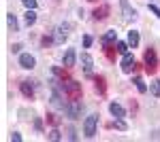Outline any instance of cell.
<instances>
[{"instance_id":"24","label":"cell","mask_w":160,"mask_h":142,"mask_svg":"<svg viewBox=\"0 0 160 142\" xmlns=\"http://www.w3.org/2000/svg\"><path fill=\"white\" fill-rule=\"evenodd\" d=\"M111 127H118V130H126V123H124V119H118V117H115V121L111 123Z\"/></svg>"},{"instance_id":"29","label":"cell","mask_w":160,"mask_h":142,"mask_svg":"<svg viewBox=\"0 0 160 142\" xmlns=\"http://www.w3.org/2000/svg\"><path fill=\"white\" fill-rule=\"evenodd\" d=\"M83 47H92V36H83Z\"/></svg>"},{"instance_id":"30","label":"cell","mask_w":160,"mask_h":142,"mask_svg":"<svg viewBox=\"0 0 160 142\" xmlns=\"http://www.w3.org/2000/svg\"><path fill=\"white\" fill-rule=\"evenodd\" d=\"M19 51H22V45H19V43L11 45V53H19Z\"/></svg>"},{"instance_id":"8","label":"cell","mask_w":160,"mask_h":142,"mask_svg":"<svg viewBox=\"0 0 160 142\" xmlns=\"http://www.w3.org/2000/svg\"><path fill=\"white\" fill-rule=\"evenodd\" d=\"M34 64H37L34 55H30V53H22V55H19V66H22V68L32 70V68H34Z\"/></svg>"},{"instance_id":"25","label":"cell","mask_w":160,"mask_h":142,"mask_svg":"<svg viewBox=\"0 0 160 142\" xmlns=\"http://www.w3.org/2000/svg\"><path fill=\"white\" fill-rule=\"evenodd\" d=\"M47 121H49V123L53 125V127H56V125L60 123V119H58V115H53V112H49V115H47Z\"/></svg>"},{"instance_id":"17","label":"cell","mask_w":160,"mask_h":142,"mask_svg":"<svg viewBox=\"0 0 160 142\" xmlns=\"http://www.w3.org/2000/svg\"><path fill=\"white\" fill-rule=\"evenodd\" d=\"M92 15H94V19H105V17L109 15V7H107V4H102V7H98Z\"/></svg>"},{"instance_id":"13","label":"cell","mask_w":160,"mask_h":142,"mask_svg":"<svg viewBox=\"0 0 160 142\" xmlns=\"http://www.w3.org/2000/svg\"><path fill=\"white\" fill-rule=\"evenodd\" d=\"M19 87H22V94H24L26 98H30V100L34 98V87H37V83L30 85V81H22V85H19Z\"/></svg>"},{"instance_id":"34","label":"cell","mask_w":160,"mask_h":142,"mask_svg":"<svg viewBox=\"0 0 160 142\" xmlns=\"http://www.w3.org/2000/svg\"><path fill=\"white\" fill-rule=\"evenodd\" d=\"M90 2H94V0H90Z\"/></svg>"},{"instance_id":"10","label":"cell","mask_w":160,"mask_h":142,"mask_svg":"<svg viewBox=\"0 0 160 142\" xmlns=\"http://www.w3.org/2000/svg\"><path fill=\"white\" fill-rule=\"evenodd\" d=\"M51 106L53 108H66V102H62V95L58 91V87H53V91H51Z\"/></svg>"},{"instance_id":"14","label":"cell","mask_w":160,"mask_h":142,"mask_svg":"<svg viewBox=\"0 0 160 142\" xmlns=\"http://www.w3.org/2000/svg\"><path fill=\"white\" fill-rule=\"evenodd\" d=\"M75 59H77V53H75V49H66V53H64V68H71L75 66Z\"/></svg>"},{"instance_id":"31","label":"cell","mask_w":160,"mask_h":142,"mask_svg":"<svg viewBox=\"0 0 160 142\" xmlns=\"http://www.w3.org/2000/svg\"><path fill=\"white\" fill-rule=\"evenodd\" d=\"M149 11L154 13V15H158V19H160V9L156 7V4H149Z\"/></svg>"},{"instance_id":"19","label":"cell","mask_w":160,"mask_h":142,"mask_svg":"<svg viewBox=\"0 0 160 142\" xmlns=\"http://www.w3.org/2000/svg\"><path fill=\"white\" fill-rule=\"evenodd\" d=\"M132 83L137 85V89H139L141 94H145V91H148V85L143 83V79H141V76H135V79H132Z\"/></svg>"},{"instance_id":"28","label":"cell","mask_w":160,"mask_h":142,"mask_svg":"<svg viewBox=\"0 0 160 142\" xmlns=\"http://www.w3.org/2000/svg\"><path fill=\"white\" fill-rule=\"evenodd\" d=\"M11 140L13 142H22V134H19V131H13V134H11Z\"/></svg>"},{"instance_id":"3","label":"cell","mask_w":160,"mask_h":142,"mask_svg":"<svg viewBox=\"0 0 160 142\" xmlns=\"http://www.w3.org/2000/svg\"><path fill=\"white\" fill-rule=\"evenodd\" d=\"M143 62H145V70H148L149 74L156 72V68H158V57H156V51H154V49H148V51H145Z\"/></svg>"},{"instance_id":"23","label":"cell","mask_w":160,"mask_h":142,"mask_svg":"<svg viewBox=\"0 0 160 142\" xmlns=\"http://www.w3.org/2000/svg\"><path fill=\"white\" fill-rule=\"evenodd\" d=\"M53 74H56V76H60V79H62V83H64V81H68V74H66V70H60V68H53Z\"/></svg>"},{"instance_id":"1","label":"cell","mask_w":160,"mask_h":142,"mask_svg":"<svg viewBox=\"0 0 160 142\" xmlns=\"http://www.w3.org/2000/svg\"><path fill=\"white\" fill-rule=\"evenodd\" d=\"M62 87H64V95H66L68 100H79V98H81V83L68 79L66 83H62Z\"/></svg>"},{"instance_id":"11","label":"cell","mask_w":160,"mask_h":142,"mask_svg":"<svg viewBox=\"0 0 160 142\" xmlns=\"http://www.w3.org/2000/svg\"><path fill=\"white\" fill-rule=\"evenodd\" d=\"M81 66H83L86 74L90 76V74H92V66H94V59H92L90 53H81Z\"/></svg>"},{"instance_id":"7","label":"cell","mask_w":160,"mask_h":142,"mask_svg":"<svg viewBox=\"0 0 160 142\" xmlns=\"http://www.w3.org/2000/svg\"><path fill=\"white\" fill-rule=\"evenodd\" d=\"M120 66H122V72H126V74L135 70V57H132V53H124Z\"/></svg>"},{"instance_id":"5","label":"cell","mask_w":160,"mask_h":142,"mask_svg":"<svg viewBox=\"0 0 160 142\" xmlns=\"http://www.w3.org/2000/svg\"><path fill=\"white\" fill-rule=\"evenodd\" d=\"M122 4V15H124V21H135L137 19V11L128 4V0H120Z\"/></svg>"},{"instance_id":"2","label":"cell","mask_w":160,"mask_h":142,"mask_svg":"<svg viewBox=\"0 0 160 142\" xmlns=\"http://www.w3.org/2000/svg\"><path fill=\"white\" fill-rule=\"evenodd\" d=\"M96 127H98V115H90V117H86L83 134H86L88 138H94V136H96Z\"/></svg>"},{"instance_id":"12","label":"cell","mask_w":160,"mask_h":142,"mask_svg":"<svg viewBox=\"0 0 160 142\" xmlns=\"http://www.w3.org/2000/svg\"><path fill=\"white\" fill-rule=\"evenodd\" d=\"M109 112L113 115V117H118V119H124V117H126L124 106H122V104H118V102H111V104H109Z\"/></svg>"},{"instance_id":"18","label":"cell","mask_w":160,"mask_h":142,"mask_svg":"<svg viewBox=\"0 0 160 142\" xmlns=\"http://www.w3.org/2000/svg\"><path fill=\"white\" fill-rule=\"evenodd\" d=\"M7 21H9V30H11V32H19V24H17V17H15L13 13H9V15H7Z\"/></svg>"},{"instance_id":"33","label":"cell","mask_w":160,"mask_h":142,"mask_svg":"<svg viewBox=\"0 0 160 142\" xmlns=\"http://www.w3.org/2000/svg\"><path fill=\"white\" fill-rule=\"evenodd\" d=\"M34 127H37V130H38V131L43 130V123H41V119H37V123H34Z\"/></svg>"},{"instance_id":"20","label":"cell","mask_w":160,"mask_h":142,"mask_svg":"<svg viewBox=\"0 0 160 142\" xmlns=\"http://www.w3.org/2000/svg\"><path fill=\"white\" fill-rule=\"evenodd\" d=\"M149 91L156 95V98H160V79H156V81L149 83Z\"/></svg>"},{"instance_id":"32","label":"cell","mask_w":160,"mask_h":142,"mask_svg":"<svg viewBox=\"0 0 160 142\" xmlns=\"http://www.w3.org/2000/svg\"><path fill=\"white\" fill-rule=\"evenodd\" d=\"M68 138H71V140H77V131H75L73 127H68Z\"/></svg>"},{"instance_id":"15","label":"cell","mask_w":160,"mask_h":142,"mask_svg":"<svg viewBox=\"0 0 160 142\" xmlns=\"http://www.w3.org/2000/svg\"><path fill=\"white\" fill-rule=\"evenodd\" d=\"M24 21H26V25H28V28L37 24V9H28V11L24 13Z\"/></svg>"},{"instance_id":"16","label":"cell","mask_w":160,"mask_h":142,"mask_svg":"<svg viewBox=\"0 0 160 142\" xmlns=\"http://www.w3.org/2000/svg\"><path fill=\"white\" fill-rule=\"evenodd\" d=\"M128 45H130V49H137V45H139V32L137 30H130L128 32V40H126Z\"/></svg>"},{"instance_id":"21","label":"cell","mask_w":160,"mask_h":142,"mask_svg":"<svg viewBox=\"0 0 160 142\" xmlns=\"http://www.w3.org/2000/svg\"><path fill=\"white\" fill-rule=\"evenodd\" d=\"M94 81H96V91H98V94H105V89H107V87H105V76H96Z\"/></svg>"},{"instance_id":"22","label":"cell","mask_w":160,"mask_h":142,"mask_svg":"<svg viewBox=\"0 0 160 142\" xmlns=\"http://www.w3.org/2000/svg\"><path fill=\"white\" fill-rule=\"evenodd\" d=\"M128 49H130V45L128 43H124V40H118V53H128Z\"/></svg>"},{"instance_id":"6","label":"cell","mask_w":160,"mask_h":142,"mask_svg":"<svg viewBox=\"0 0 160 142\" xmlns=\"http://www.w3.org/2000/svg\"><path fill=\"white\" fill-rule=\"evenodd\" d=\"M100 45L105 49H111V45H118V32L115 30H109L107 34L100 38Z\"/></svg>"},{"instance_id":"4","label":"cell","mask_w":160,"mask_h":142,"mask_svg":"<svg viewBox=\"0 0 160 142\" xmlns=\"http://www.w3.org/2000/svg\"><path fill=\"white\" fill-rule=\"evenodd\" d=\"M64 110H66V117L68 119H79L81 117V102L79 100H71Z\"/></svg>"},{"instance_id":"27","label":"cell","mask_w":160,"mask_h":142,"mask_svg":"<svg viewBox=\"0 0 160 142\" xmlns=\"http://www.w3.org/2000/svg\"><path fill=\"white\" fill-rule=\"evenodd\" d=\"M22 2H24V7H26V9H37V7H38V2H37V0H22Z\"/></svg>"},{"instance_id":"9","label":"cell","mask_w":160,"mask_h":142,"mask_svg":"<svg viewBox=\"0 0 160 142\" xmlns=\"http://www.w3.org/2000/svg\"><path fill=\"white\" fill-rule=\"evenodd\" d=\"M68 30H71V24H60L58 30H56V43H64L66 36H68Z\"/></svg>"},{"instance_id":"26","label":"cell","mask_w":160,"mask_h":142,"mask_svg":"<svg viewBox=\"0 0 160 142\" xmlns=\"http://www.w3.org/2000/svg\"><path fill=\"white\" fill-rule=\"evenodd\" d=\"M47 138H49V140H53V142H56V140H60V138H62V134H60V131H58V130H51V131H49V136H47Z\"/></svg>"}]
</instances>
